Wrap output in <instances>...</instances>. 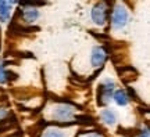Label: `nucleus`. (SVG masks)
<instances>
[{
    "label": "nucleus",
    "instance_id": "1",
    "mask_svg": "<svg viewBox=\"0 0 150 137\" xmlns=\"http://www.w3.org/2000/svg\"><path fill=\"white\" fill-rule=\"evenodd\" d=\"M114 89V82L111 80H106L104 83L99 86V93H97V103L103 105L108 101V98L111 97V91Z\"/></svg>",
    "mask_w": 150,
    "mask_h": 137
},
{
    "label": "nucleus",
    "instance_id": "2",
    "mask_svg": "<svg viewBox=\"0 0 150 137\" xmlns=\"http://www.w3.org/2000/svg\"><path fill=\"white\" fill-rule=\"evenodd\" d=\"M127 20H128L127 10L124 8L122 6H117L115 10H114V14H112V27L115 29H121V28L125 27Z\"/></svg>",
    "mask_w": 150,
    "mask_h": 137
},
{
    "label": "nucleus",
    "instance_id": "3",
    "mask_svg": "<svg viewBox=\"0 0 150 137\" xmlns=\"http://www.w3.org/2000/svg\"><path fill=\"white\" fill-rule=\"evenodd\" d=\"M107 18V8H106V3H99L92 8V20L95 21L97 25H104Z\"/></svg>",
    "mask_w": 150,
    "mask_h": 137
},
{
    "label": "nucleus",
    "instance_id": "4",
    "mask_svg": "<svg viewBox=\"0 0 150 137\" xmlns=\"http://www.w3.org/2000/svg\"><path fill=\"white\" fill-rule=\"evenodd\" d=\"M106 58H107V53H106V50L103 47H93L92 50V64H93V67H102L104 61H106Z\"/></svg>",
    "mask_w": 150,
    "mask_h": 137
},
{
    "label": "nucleus",
    "instance_id": "5",
    "mask_svg": "<svg viewBox=\"0 0 150 137\" xmlns=\"http://www.w3.org/2000/svg\"><path fill=\"white\" fill-rule=\"evenodd\" d=\"M72 114H74V110L71 108V107L65 105V104H63V105H59L57 108H56V112H54V118L57 119L59 122H63V121H67V119H70L71 116H72Z\"/></svg>",
    "mask_w": 150,
    "mask_h": 137
},
{
    "label": "nucleus",
    "instance_id": "6",
    "mask_svg": "<svg viewBox=\"0 0 150 137\" xmlns=\"http://www.w3.org/2000/svg\"><path fill=\"white\" fill-rule=\"evenodd\" d=\"M18 13L22 14V20L27 22V24L33 22L38 17H39V13H38V10H35V8H24L22 11H18Z\"/></svg>",
    "mask_w": 150,
    "mask_h": 137
},
{
    "label": "nucleus",
    "instance_id": "7",
    "mask_svg": "<svg viewBox=\"0 0 150 137\" xmlns=\"http://www.w3.org/2000/svg\"><path fill=\"white\" fill-rule=\"evenodd\" d=\"M11 3H7V1H0V21L6 22L8 18H10V6Z\"/></svg>",
    "mask_w": 150,
    "mask_h": 137
},
{
    "label": "nucleus",
    "instance_id": "8",
    "mask_svg": "<svg viewBox=\"0 0 150 137\" xmlns=\"http://www.w3.org/2000/svg\"><path fill=\"white\" fill-rule=\"evenodd\" d=\"M114 100L117 103L118 105H127L128 104V94H127V91H124V90H117L115 91V94H114Z\"/></svg>",
    "mask_w": 150,
    "mask_h": 137
},
{
    "label": "nucleus",
    "instance_id": "9",
    "mask_svg": "<svg viewBox=\"0 0 150 137\" xmlns=\"http://www.w3.org/2000/svg\"><path fill=\"white\" fill-rule=\"evenodd\" d=\"M100 116H102V119L107 125H114L115 123V115H114V112L110 110H103L102 114H100Z\"/></svg>",
    "mask_w": 150,
    "mask_h": 137
},
{
    "label": "nucleus",
    "instance_id": "10",
    "mask_svg": "<svg viewBox=\"0 0 150 137\" xmlns=\"http://www.w3.org/2000/svg\"><path fill=\"white\" fill-rule=\"evenodd\" d=\"M118 134L120 136H125V137H135L138 136L140 133V130H138V129H132V127H128V129H125V127H118Z\"/></svg>",
    "mask_w": 150,
    "mask_h": 137
},
{
    "label": "nucleus",
    "instance_id": "11",
    "mask_svg": "<svg viewBox=\"0 0 150 137\" xmlns=\"http://www.w3.org/2000/svg\"><path fill=\"white\" fill-rule=\"evenodd\" d=\"M75 121L81 122V123H83V125H92V123H93V118H92V116H88V115H78V116H75Z\"/></svg>",
    "mask_w": 150,
    "mask_h": 137
},
{
    "label": "nucleus",
    "instance_id": "12",
    "mask_svg": "<svg viewBox=\"0 0 150 137\" xmlns=\"http://www.w3.org/2000/svg\"><path fill=\"white\" fill-rule=\"evenodd\" d=\"M6 74V82L7 80H16L18 79V75L16 74V72H11V71H4Z\"/></svg>",
    "mask_w": 150,
    "mask_h": 137
},
{
    "label": "nucleus",
    "instance_id": "13",
    "mask_svg": "<svg viewBox=\"0 0 150 137\" xmlns=\"http://www.w3.org/2000/svg\"><path fill=\"white\" fill-rule=\"evenodd\" d=\"M45 137H64L60 132L57 130H49V132L45 133Z\"/></svg>",
    "mask_w": 150,
    "mask_h": 137
},
{
    "label": "nucleus",
    "instance_id": "14",
    "mask_svg": "<svg viewBox=\"0 0 150 137\" xmlns=\"http://www.w3.org/2000/svg\"><path fill=\"white\" fill-rule=\"evenodd\" d=\"M6 82V74H4V64H0V83Z\"/></svg>",
    "mask_w": 150,
    "mask_h": 137
},
{
    "label": "nucleus",
    "instance_id": "15",
    "mask_svg": "<svg viewBox=\"0 0 150 137\" xmlns=\"http://www.w3.org/2000/svg\"><path fill=\"white\" fill-rule=\"evenodd\" d=\"M6 115H7V112H6L3 108H0V121H3L6 118Z\"/></svg>",
    "mask_w": 150,
    "mask_h": 137
},
{
    "label": "nucleus",
    "instance_id": "16",
    "mask_svg": "<svg viewBox=\"0 0 150 137\" xmlns=\"http://www.w3.org/2000/svg\"><path fill=\"white\" fill-rule=\"evenodd\" d=\"M145 132H146V133H145V136H140V137H149V136H147V130H145Z\"/></svg>",
    "mask_w": 150,
    "mask_h": 137
},
{
    "label": "nucleus",
    "instance_id": "17",
    "mask_svg": "<svg viewBox=\"0 0 150 137\" xmlns=\"http://www.w3.org/2000/svg\"><path fill=\"white\" fill-rule=\"evenodd\" d=\"M89 137H100V136H97V134H92V136H89Z\"/></svg>",
    "mask_w": 150,
    "mask_h": 137
}]
</instances>
